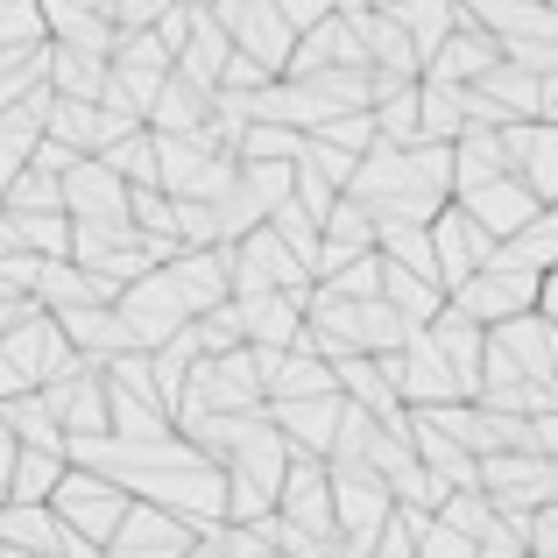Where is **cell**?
<instances>
[{"instance_id":"obj_20","label":"cell","mask_w":558,"mask_h":558,"mask_svg":"<svg viewBox=\"0 0 558 558\" xmlns=\"http://www.w3.org/2000/svg\"><path fill=\"white\" fill-rule=\"evenodd\" d=\"M233 312H241V347H255V354H290L304 332V304L298 298H233Z\"/></svg>"},{"instance_id":"obj_33","label":"cell","mask_w":558,"mask_h":558,"mask_svg":"<svg viewBox=\"0 0 558 558\" xmlns=\"http://www.w3.org/2000/svg\"><path fill=\"white\" fill-rule=\"evenodd\" d=\"M57 481H64V452H22V460H14V474H8V502L43 509L57 495Z\"/></svg>"},{"instance_id":"obj_8","label":"cell","mask_w":558,"mask_h":558,"mask_svg":"<svg viewBox=\"0 0 558 558\" xmlns=\"http://www.w3.org/2000/svg\"><path fill=\"white\" fill-rule=\"evenodd\" d=\"M495 149H502V178H517L537 205H558V128L509 121L495 128Z\"/></svg>"},{"instance_id":"obj_19","label":"cell","mask_w":558,"mask_h":558,"mask_svg":"<svg viewBox=\"0 0 558 558\" xmlns=\"http://www.w3.org/2000/svg\"><path fill=\"white\" fill-rule=\"evenodd\" d=\"M227 57H233V43L219 36L213 8H198V0H191V28H184L178 57H170V78H184V85H198V93H213L219 71H227Z\"/></svg>"},{"instance_id":"obj_21","label":"cell","mask_w":558,"mask_h":558,"mask_svg":"<svg viewBox=\"0 0 558 558\" xmlns=\"http://www.w3.org/2000/svg\"><path fill=\"white\" fill-rule=\"evenodd\" d=\"M36 14H43V43L78 50V57H99V64H107V50H113L107 8H71V0H50V8H36Z\"/></svg>"},{"instance_id":"obj_11","label":"cell","mask_w":558,"mask_h":558,"mask_svg":"<svg viewBox=\"0 0 558 558\" xmlns=\"http://www.w3.org/2000/svg\"><path fill=\"white\" fill-rule=\"evenodd\" d=\"M276 517L290 523V531H304L312 545H332V502H326V466L318 460H298L290 452L283 481H276Z\"/></svg>"},{"instance_id":"obj_24","label":"cell","mask_w":558,"mask_h":558,"mask_svg":"<svg viewBox=\"0 0 558 558\" xmlns=\"http://www.w3.org/2000/svg\"><path fill=\"white\" fill-rule=\"evenodd\" d=\"M551 262H558V205H551V213H537L523 233L495 241L488 269H509V276H551Z\"/></svg>"},{"instance_id":"obj_9","label":"cell","mask_w":558,"mask_h":558,"mask_svg":"<svg viewBox=\"0 0 558 558\" xmlns=\"http://www.w3.org/2000/svg\"><path fill=\"white\" fill-rule=\"evenodd\" d=\"M36 403L57 424V438H107V381H99V368H85V361L71 375L43 381Z\"/></svg>"},{"instance_id":"obj_6","label":"cell","mask_w":558,"mask_h":558,"mask_svg":"<svg viewBox=\"0 0 558 558\" xmlns=\"http://www.w3.org/2000/svg\"><path fill=\"white\" fill-rule=\"evenodd\" d=\"M537 283L545 276H509V269H481L474 283H460L446 298V312H460L466 326H481V332H495V326H509V318H531L537 312Z\"/></svg>"},{"instance_id":"obj_37","label":"cell","mask_w":558,"mask_h":558,"mask_svg":"<svg viewBox=\"0 0 558 558\" xmlns=\"http://www.w3.org/2000/svg\"><path fill=\"white\" fill-rule=\"evenodd\" d=\"M318 290H326V298H340V304H375L381 298V262L361 255V262H347V269H332Z\"/></svg>"},{"instance_id":"obj_35","label":"cell","mask_w":558,"mask_h":558,"mask_svg":"<svg viewBox=\"0 0 558 558\" xmlns=\"http://www.w3.org/2000/svg\"><path fill=\"white\" fill-rule=\"evenodd\" d=\"M304 156V135H290V128H241V142H233V163H298Z\"/></svg>"},{"instance_id":"obj_5","label":"cell","mask_w":558,"mask_h":558,"mask_svg":"<svg viewBox=\"0 0 558 558\" xmlns=\"http://www.w3.org/2000/svg\"><path fill=\"white\" fill-rule=\"evenodd\" d=\"M213 22H219V36L233 43V57H247L262 78H283V64H290V28L276 22V0H219Z\"/></svg>"},{"instance_id":"obj_30","label":"cell","mask_w":558,"mask_h":558,"mask_svg":"<svg viewBox=\"0 0 558 558\" xmlns=\"http://www.w3.org/2000/svg\"><path fill=\"white\" fill-rule=\"evenodd\" d=\"M99 170H107L121 191H156V142L149 135H128V142H113V149H99L93 156Z\"/></svg>"},{"instance_id":"obj_7","label":"cell","mask_w":558,"mask_h":558,"mask_svg":"<svg viewBox=\"0 0 558 558\" xmlns=\"http://www.w3.org/2000/svg\"><path fill=\"white\" fill-rule=\"evenodd\" d=\"M424 241H432V269H438V298H452L460 283H474L481 269H488L495 241L474 227V219L460 213V205H438V219L424 227Z\"/></svg>"},{"instance_id":"obj_2","label":"cell","mask_w":558,"mask_h":558,"mask_svg":"<svg viewBox=\"0 0 558 558\" xmlns=\"http://www.w3.org/2000/svg\"><path fill=\"white\" fill-rule=\"evenodd\" d=\"M474 488L488 495L495 517H537V509H558V466L531 452H495V460H474Z\"/></svg>"},{"instance_id":"obj_15","label":"cell","mask_w":558,"mask_h":558,"mask_svg":"<svg viewBox=\"0 0 558 558\" xmlns=\"http://www.w3.org/2000/svg\"><path fill=\"white\" fill-rule=\"evenodd\" d=\"M460 22L481 28L495 50H502V43H558V14L531 8V0H466Z\"/></svg>"},{"instance_id":"obj_31","label":"cell","mask_w":558,"mask_h":558,"mask_svg":"<svg viewBox=\"0 0 558 558\" xmlns=\"http://www.w3.org/2000/svg\"><path fill=\"white\" fill-rule=\"evenodd\" d=\"M28 304H36L43 318L78 312V304H93V283H85L71 262H43V269H36V290H28Z\"/></svg>"},{"instance_id":"obj_43","label":"cell","mask_w":558,"mask_h":558,"mask_svg":"<svg viewBox=\"0 0 558 558\" xmlns=\"http://www.w3.org/2000/svg\"><path fill=\"white\" fill-rule=\"evenodd\" d=\"M0 558H22V551H0Z\"/></svg>"},{"instance_id":"obj_27","label":"cell","mask_w":558,"mask_h":558,"mask_svg":"<svg viewBox=\"0 0 558 558\" xmlns=\"http://www.w3.org/2000/svg\"><path fill=\"white\" fill-rule=\"evenodd\" d=\"M0 551L22 558H57V517L28 502H0Z\"/></svg>"},{"instance_id":"obj_14","label":"cell","mask_w":558,"mask_h":558,"mask_svg":"<svg viewBox=\"0 0 558 558\" xmlns=\"http://www.w3.org/2000/svg\"><path fill=\"white\" fill-rule=\"evenodd\" d=\"M57 191H64V219L71 227H128V191L113 184L93 156L71 163L64 178H57Z\"/></svg>"},{"instance_id":"obj_36","label":"cell","mask_w":558,"mask_h":558,"mask_svg":"<svg viewBox=\"0 0 558 558\" xmlns=\"http://www.w3.org/2000/svg\"><path fill=\"white\" fill-rule=\"evenodd\" d=\"M304 142H318V149H332V156H347V163H361V156L375 149V121H368V113H340V121H326L318 135H304Z\"/></svg>"},{"instance_id":"obj_39","label":"cell","mask_w":558,"mask_h":558,"mask_svg":"<svg viewBox=\"0 0 558 558\" xmlns=\"http://www.w3.org/2000/svg\"><path fill=\"white\" fill-rule=\"evenodd\" d=\"M298 163H304V170H318V178H326V184L347 198V178H354V163H347V156H332V149H318V142H304Z\"/></svg>"},{"instance_id":"obj_40","label":"cell","mask_w":558,"mask_h":558,"mask_svg":"<svg viewBox=\"0 0 558 558\" xmlns=\"http://www.w3.org/2000/svg\"><path fill=\"white\" fill-rule=\"evenodd\" d=\"M368 558H417V551H410V531H396V517L389 523H381V537H375V551Z\"/></svg>"},{"instance_id":"obj_12","label":"cell","mask_w":558,"mask_h":558,"mask_svg":"<svg viewBox=\"0 0 558 558\" xmlns=\"http://www.w3.org/2000/svg\"><path fill=\"white\" fill-rule=\"evenodd\" d=\"M163 276H170V290H178V304L191 318L233 304V247H191V255H178Z\"/></svg>"},{"instance_id":"obj_25","label":"cell","mask_w":558,"mask_h":558,"mask_svg":"<svg viewBox=\"0 0 558 558\" xmlns=\"http://www.w3.org/2000/svg\"><path fill=\"white\" fill-rule=\"evenodd\" d=\"M283 466H290V446L269 432V424H262L255 438H241V446H233V460L219 466V474H227V481H247V488L269 495V509H276V481H283Z\"/></svg>"},{"instance_id":"obj_26","label":"cell","mask_w":558,"mask_h":558,"mask_svg":"<svg viewBox=\"0 0 558 558\" xmlns=\"http://www.w3.org/2000/svg\"><path fill=\"white\" fill-rule=\"evenodd\" d=\"M460 135H466V93H460V85L417 78V142H432V149H452Z\"/></svg>"},{"instance_id":"obj_32","label":"cell","mask_w":558,"mask_h":558,"mask_svg":"<svg viewBox=\"0 0 558 558\" xmlns=\"http://www.w3.org/2000/svg\"><path fill=\"white\" fill-rule=\"evenodd\" d=\"M142 368H149V389L163 396V403H178V389L191 381V368H198V340H191V326L178 332V340H163L156 354H142Z\"/></svg>"},{"instance_id":"obj_34","label":"cell","mask_w":558,"mask_h":558,"mask_svg":"<svg viewBox=\"0 0 558 558\" xmlns=\"http://www.w3.org/2000/svg\"><path fill=\"white\" fill-rule=\"evenodd\" d=\"M432 517L446 523L452 537H466V545H481V537L495 531V509H488V495H481V488H466V495H446V502H438Z\"/></svg>"},{"instance_id":"obj_17","label":"cell","mask_w":558,"mask_h":558,"mask_svg":"<svg viewBox=\"0 0 558 558\" xmlns=\"http://www.w3.org/2000/svg\"><path fill=\"white\" fill-rule=\"evenodd\" d=\"M466 219H474L488 241H509V233H523L537 213H551V205H537L531 191H523L517 178H495V184H481V191H466V198H452Z\"/></svg>"},{"instance_id":"obj_29","label":"cell","mask_w":558,"mask_h":558,"mask_svg":"<svg viewBox=\"0 0 558 558\" xmlns=\"http://www.w3.org/2000/svg\"><path fill=\"white\" fill-rule=\"evenodd\" d=\"M0 213L8 219H64V191H57V178H43V170H22V178L0 184Z\"/></svg>"},{"instance_id":"obj_22","label":"cell","mask_w":558,"mask_h":558,"mask_svg":"<svg viewBox=\"0 0 558 558\" xmlns=\"http://www.w3.org/2000/svg\"><path fill=\"white\" fill-rule=\"evenodd\" d=\"M488 71H495V43L481 36V28H466V22H460V28H452V36L432 50V64H424L417 78H432V85H460V93H466V85H481Z\"/></svg>"},{"instance_id":"obj_10","label":"cell","mask_w":558,"mask_h":558,"mask_svg":"<svg viewBox=\"0 0 558 558\" xmlns=\"http://www.w3.org/2000/svg\"><path fill=\"white\" fill-rule=\"evenodd\" d=\"M326 502H332V537H381V523L396 517L389 488L368 466H326Z\"/></svg>"},{"instance_id":"obj_41","label":"cell","mask_w":558,"mask_h":558,"mask_svg":"<svg viewBox=\"0 0 558 558\" xmlns=\"http://www.w3.org/2000/svg\"><path fill=\"white\" fill-rule=\"evenodd\" d=\"M14 460H22V446L8 438V424H0V488H8V474H14Z\"/></svg>"},{"instance_id":"obj_38","label":"cell","mask_w":558,"mask_h":558,"mask_svg":"<svg viewBox=\"0 0 558 558\" xmlns=\"http://www.w3.org/2000/svg\"><path fill=\"white\" fill-rule=\"evenodd\" d=\"M410 551H417V558H474V545H466V537H452V531H446L438 517L424 523L417 537H410Z\"/></svg>"},{"instance_id":"obj_13","label":"cell","mask_w":558,"mask_h":558,"mask_svg":"<svg viewBox=\"0 0 558 558\" xmlns=\"http://www.w3.org/2000/svg\"><path fill=\"white\" fill-rule=\"evenodd\" d=\"M488 347L509 361L523 381H537V389H558V326H545V318H509V326L488 332Z\"/></svg>"},{"instance_id":"obj_16","label":"cell","mask_w":558,"mask_h":558,"mask_svg":"<svg viewBox=\"0 0 558 558\" xmlns=\"http://www.w3.org/2000/svg\"><path fill=\"white\" fill-rule=\"evenodd\" d=\"M191 545H198V537H191L178 517H163V509H142V502H128L121 531L107 537V551H99V558H184Z\"/></svg>"},{"instance_id":"obj_18","label":"cell","mask_w":558,"mask_h":558,"mask_svg":"<svg viewBox=\"0 0 558 558\" xmlns=\"http://www.w3.org/2000/svg\"><path fill=\"white\" fill-rule=\"evenodd\" d=\"M50 326H57V340L71 347V361H85V368H107V361L135 354V347H128V332H121V318H113L107 304H78V312H57Z\"/></svg>"},{"instance_id":"obj_23","label":"cell","mask_w":558,"mask_h":558,"mask_svg":"<svg viewBox=\"0 0 558 558\" xmlns=\"http://www.w3.org/2000/svg\"><path fill=\"white\" fill-rule=\"evenodd\" d=\"M381 14L403 28V43H410V57H417V71L432 64V50L452 36V28H460V0H389Z\"/></svg>"},{"instance_id":"obj_3","label":"cell","mask_w":558,"mask_h":558,"mask_svg":"<svg viewBox=\"0 0 558 558\" xmlns=\"http://www.w3.org/2000/svg\"><path fill=\"white\" fill-rule=\"evenodd\" d=\"M43 509L57 517V531H64V537H85V545L107 551V537L121 531V517H128V495L113 488V481H99V474L64 466V481H57V495Z\"/></svg>"},{"instance_id":"obj_4","label":"cell","mask_w":558,"mask_h":558,"mask_svg":"<svg viewBox=\"0 0 558 558\" xmlns=\"http://www.w3.org/2000/svg\"><path fill=\"white\" fill-rule=\"evenodd\" d=\"M107 312L121 318V332H128V347H135V354H156L163 340H178V332L191 326V312L178 304V290H170V276H163V269L135 276V283H128L121 298L107 304Z\"/></svg>"},{"instance_id":"obj_28","label":"cell","mask_w":558,"mask_h":558,"mask_svg":"<svg viewBox=\"0 0 558 558\" xmlns=\"http://www.w3.org/2000/svg\"><path fill=\"white\" fill-rule=\"evenodd\" d=\"M502 178V149H495L488 128H466L460 142H452V198H466V191L495 184Z\"/></svg>"},{"instance_id":"obj_42","label":"cell","mask_w":558,"mask_h":558,"mask_svg":"<svg viewBox=\"0 0 558 558\" xmlns=\"http://www.w3.org/2000/svg\"><path fill=\"white\" fill-rule=\"evenodd\" d=\"M14 396H28V381H22V375H14V368H8V361H0V403H14Z\"/></svg>"},{"instance_id":"obj_1","label":"cell","mask_w":558,"mask_h":558,"mask_svg":"<svg viewBox=\"0 0 558 558\" xmlns=\"http://www.w3.org/2000/svg\"><path fill=\"white\" fill-rule=\"evenodd\" d=\"M107 381V438H121V446H163L170 432V403L149 389V368H142V354H121L99 368Z\"/></svg>"}]
</instances>
